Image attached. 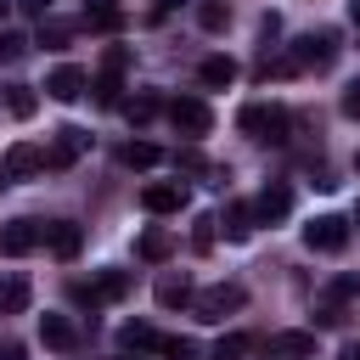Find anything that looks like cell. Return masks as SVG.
Instances as JSON below:
<instances>
[{
	"instance_id": "6da1fadb",
	"label": "cell",
	"mask_w": 360,
	"mask_h": 360,
	"mask_svg": "<svg viewBox=\"0 0 360 360\" xmlns=\"http://www.w3.org/2000/svg\"><path fill=\"white\" fill-rule=\"evenodd\" d=\"M236 124H242V135H253V141H270V146L292 141V112H287L281 101H248V107L236 112Z\"/></svg>"
},
{
	"instance_id": "7a4b0ae2",
	"label": "cell",
	"mask_w": 360,
	"mask_h": 360,
	"mask_svg": "<svg viewBox=\"0 0 360 360\" xmlns=\"http://www.w3.org/2000/svg\"><path fill=\"white\" fill-rule=\"evenodd\" d=\"M287 56H292V68H298V73H309V68H315V73H326V68L338 62V34H332V28L304 34V39H298Z\"/></svg>"
},
{
	"instance_id": "3957f363",
	"label": "cell",
	"mask_w": 360,
	"mask_h": 360,
	"mask_svg": "<svg viewBox=\"0 0 360 360\" xmlns=\"http://www.w3.org/2000/svg\"><path fill=\"white\" fill-rule=\"evenodd\" d=\"M242 304H248L242 281H214V287L197 292V315H202V321H225V315H236Z\"/></svg>"
},
{
	"instance_id": "277c9868",
	"label": "cell",
	"mask_w": 360,
	"mask_h": 360,
	"mask_svg": "<svg viewBox=\"0 0 360 360\" xmlns=\"http://www.w3.org/2000/svg\"><path fill=\"white\" fill-rule=\"evenodd\" d=\"M169 124H174L180 135H191V141H197V135H208V129H214V112H208V101H202V96H174V101H169Z\"/></svg>"
},
{
	"instance_id": "5b68a950",
	"label": "cell",
	"mask_w": 360,
	"mask_h": 360,
	"mask_svg": "<svg viewBox=\"0 0 360 360\" xmlns=\"http://www.w3.org/2000/svg\"><path fill=\"white\" fill-rule=\"evenodd\" d=\"M304 242H309V253H343L349 248V219L343 214H321V219L304 225Z\"/></svg>"
},
{
	"instance_id": "8992f818",
	"label": "cell",
	"mask_w": 360,
	"mask_h": 360,
	"mask_svg": "<svg viewBox=\"0 0 360 360\" xmlns=\"http://www.w3.org/2000/svg\"><path fill=\"white\" fill-rule=\"evenodd\" d=\"M39 242H45V225H39V219H6V225H0V253H6V259L34 253Z\"/></svg>"
},
{
	"instance_id": "52a82bcc",
	"label": "cell",
	"mask_w": 360,
	"mask_h": 360,
	"mask_svg": "<svg viewBox=\"0 0 360 360\" xmlns=\"http://www.w3.org/2000/svg\"><path fill=\"white\" fill-rule=\"evenodd\" d=\"M84 152H90V135H84V129H73V124H62V129H56V141H51V152H45V169H73Z\"/></svg>"
},
{
	"instance_id": "ba28073f",
	"label": "cell",
	"mask_w": 360,
	"mask_h": 360,
	"mask_svg": "<svg viewBox=\"0 0 360 360\" xmlns=\"http://www.w3.org/2000/svg\"><path fill=\"white\" fill-rule=\"evenodd\" d=\"M0 163H6V180H34V174L45 169V146H34V141H17V146H11Z\"/></svg>"
},
{
	"instance_id": "9c48e42d",
	"label": "cell",
	"mask_w": 360,
	"mask_h": 360,
	"mask_svg": "<svg viewBox=\"0 0 360 360\" xmlns=\"http://www.w3.org/2000/svg\"><path fill=\"white\" fill-rule=\"evenodd\" d=\"M39 343L56 349V354H73V349H79V326H73V315H39Z\"/></svg>"
},
{
	"instance_id": "30bf717a",
	"label": "cell",
	"mask_w": 360,
	"mask_h": 360,
	"mask_svg": "<svg viewBox=\"0 0 360 360\" xmlns=\"http://www.w3.org/2000/svg\"><path fill=\"white\" fill-rule=\"evenodd\" d=\"M141 208H146V214H180V208H186V186H180V180H158V186L141 191Z\"/></svg>"
},
{
	"instance_id": "8fae6325",
	"label": "cell",
	"mask_w": 360,
	"mask_h": 360,
	"mask_svg": "<svg viewBox=\"0 0 360 360\" xmlns=\"http://www.w3.org/2000/svg\"><path fill=\"white\" fill-rule=\"evenodd\" d=\"M287 208H292V191H287V186H264V191L253 197V219H259V225L287 219Z\"/></svg>"
},
{
	"instance_id": "7c38bea8",
	"label": "cell",
	"mask_w": 360,
	"mask_h": 360,
	"mask_svg": "<svg viewBox=\"0 0 360 360\" xmlns=\"http://www.w3.org/2000/svg\"><path fill=\"white\" fill-rule=\"evenodd\" d=\"M45 242H51V253H56V259H79L84 231H79L73 219H51V225H45Z\"/></svg>"
},
{
	"instance_id": "4fadbf2b",
	"label": "cell",
	"mask_w": 360,
	"mask_h": 360,
	"mask_svg": "<svg viewBox=\"0 0 360 360\" xmlns=\"http://www.w3.org/2000/svg\"><path fill=\"white\" fill-rule=\"evenodd\" d=\"M169 253H174V231H169V225H146V231H141V242H135V259L163 264Z\"/></svg>"
},
{
	"instance_id": "5bb4252c",
	"label": "cell",
	"mask_w": 360,
	"mask_h": 360,
	"mask_svg": "<svg viewBox=\"0 0 360 360\" xmlns=\"http://www.w3.org/2000/svg\"><path fill=\"white\" fill-rule=\"evenodd\" d=\"M84 84H90V79H84V68H73V62H62V68L45 79V90H51L56 101H79V96H84Z\"/></svg>"
},
{
	"instance_id": "9a60e30c",
	"label": "cell",
	"mask_w": 360,
	"mask_h": 360,
	"mask_svg": "<svg viewBox=\"0 0 360 360\" xmlns=\"http://www.w3.org/2000/svg\"><path fill=\"white\" fill-rule=\"evenodd\" d=\"M124 292H129V270H101V276L84 287V298H90V304H118Z\"/></svg>"
},
{
	"instance_id": "2e32d148",
	"label": "cell",
	"mask_w": 360,
	"mask_h": 360,
	"mask_svg": "<svg viewBox=\"0 0 360 360\" xmlns=\"http://www.w3.org/2000/svg\"><path fill=\"white\" fill-rule=\"evenodd\" d=\"M118 349H124V354H146V349H163V338H158L146 321H124V326H118Z\"/></svg>"
},
{
	"instance_id": "e0dca14e",
	"label": "cell",
	"mask_w": 360,
	"mask_h": 360,
	"mask_svg": "<svg viewBox=\"0 0 360 360\" xmlns=\"http://www.w3.org/2000/svg\"><path fill=\"white\" fill-rule=\"evenodd\" d=\"M270 354H281V360H315V332H276Z\"/></svg>"
},
{
	"instance_id": "ac0fdd59",
	"label": "cell",
	"mask_w": 360,
	"mask_h": 360,
	"mask_svg": "<svg viewBox=\"0 0 360 360\" xmlns=\"http://www.w3.org/2000/svg\"><path fill=\"white\" fill-rule=\"evenodd\" d=\"M84 22H90L96 34H118V28H124V6H118V0H90V6H84Z\"/></svg>"
},
{
	"instance_id": "d6986e66",
	"label": "cell",
	"mask_w": 360,
	"mask_h": 360,
	"mask_svg": "<svg viewBox=\"0 0 360 360\" xmlns=\"http://www.w3.org/2000/svg\"><path fill=\"white\" fill-rule=\"evenodd\" d=\"M28 309V276H0V315H22Z\"/></svg>"
},
{
	"instance_id": "ffe728a7",
	"label": "cell",
	"mask_w": 360,
	"mask_h": 360,
	"mask_svg": "<svg viewBox=\"0 0 360 360\" xmlns=\"http://www.w3.org/2000/svg\"><path fill=\"white\" fill-rule=\"evenodd\" d=\"M197 79H202L208 90H225V84L236 79V62H231V56H202V68H197Z\"/></svg>"
},
{
	"instance_id": "44dd1931",
	"label": "cell",
	"mask_w": 360,
	"mask_h": 360,
	"mask_svg": "<svg viewBox=\"0 0 360 360\" xmlns=\"http://www.w3.org/2000/svg\"><path fill=\"white\" fill-rule=\"evenodd\" d=\"M118 163H124V169H152V163H163V152H158L152 141H124V146H118Z\"/></svg>"
},
{
	"instance_id": "7402d4cb",
	"label": "cell",
	"mask_w": 360,
	"mask_h": 360,
	"mask_svg": "<svg viewBox=\"0 0 360 360\" xmlns=\"http://www.w3.org/2000/svg\"><path fill=\"white\" fill-rule=\"evenodd\" d=\"M253 225H259V219H253V202H231V208H225V236H231V242H248Z\"/></svg>"
},
{
	"instance_id": "603a6c76",
	"label": "cell",
	"mask_w": 360,
	"mask_h": 360,
	"mask_svg": "<svg viewBox=\"0 0 360 360\" xmlns=\"http://www.w3.org/2000/svg\"><path fill=\"white\" fill-rule=\"evenodd\" d=\"M197 22H202V34H225L231 28V6L225 0H197Z\"/></svg>"
},
{
	"instance_id": "cb8c5ba5",
	"label": "cell",
	"mask_w": 360,
	"mask_h": 360,
	"mask_svg": "<svg viewBox=\"0 0 360 360\" xmlns=\"http://www.w3.org/2000/svg\"><path fill=\"white\" fill-rule=\"evenodd\" d=\"M158 304H163V309L191 304V281H186V276H163V281H158Z\"/></svg>"
},
{
	"instance_id": "d4e9b609",
	"label": "cell",
	"mask_w": 360,
	"mask_h": 360,
	"mask_svg": "<svg viewBox=\"0 0 360 360\" xmlns=\"http://www.w3.org/2000/svg\"><path fill=\"white\" fill-rule=\"evenodd\" d=\"M34 107H39V96L28 84H6V112L11 118H34Z\"/></svg>"
},
{
	"instance_id": "484cf974",
	"label": "cell",
	"mask_w": 360,
	"mask_h": 360,
	"mask_svg": "<svg viewBox=\"0 0 360 360\" xmlns=\"http://www.w3.org/2000/svg\"><path fill=\"white\" fill-rule=\"evenodd\" d=\"M90 90H96V101H101V107H124V79H118V73H101Z\"/></svg>"
},
{
	"instance_id": "4316f807",
	"label": "cell",
	"mask_w": 360,
	"mask_h": 360,
	"mask_svg": "<svg viewBox=\"0 0 360 360\" xmlns=\"http://www.w3.org/2000/svg\"><path fill=\"white\" fill-rule=\"evenodd\" d=\"M248 349H253V338H248V332H231V338H219V343H214V354H208V360H242Z\"/></svg>"
},
{
	"instance_id": "83f0119b",
	"label": "cell",
	"mask_w": 360,
	"mask_h": 360,
	"mask_svg": "<svg viewBox=\"0 0 360 360\" xmlns=\"http://www.w3.org/2000/svg\"><path fill=\"white\" fill-rule=\"evenodd\" d=\"M158 107H163L158 96H129V101H124V118H129V124H146V118H158Z\"/></svg>"
},
{
	"instance_id": "f1b7e54d",
	"label": "cell",
	"mask_w": 360,
	"mask_h": 360,
	"mask_svg": "<svg viewBox=\"0 0 360 360\" xmlns=\"http://www.w3.org/2000/svg\"><path fill=\"white\" fill-rule=\"evenodd\" d=\"M17 56H28V34L0 28V62H17Z\"/></svg>"
},
{
	"instance_id": "f546056e",
	"label": "cell",
	"mask_w": 360,
	"mask_h": 360,
	"mask_svg": "<svg viewBox=\"0 0 360 360\" xmlns=\"http://www.w3.org/2000/svg\"><path fill=\"white\" fill-rule=\"evenodd\" d=\"M68 39H73V28H68V22H45V28H39V45H45V51H62Z\"/></svg>"
},
{
	"instance_id": "4dcf8cb0",
	"label": "cell",
	"mask_w": 360,
	"mask_h": 360,
	"mask_svg": "<svg viewBox=\"0 0 360 360\" xmlns=\"http://www.w3.org/2000/svg\"><path fill=\"white\" fill-rule=\"evenodd\" d=\"M214 225H219L214 214H202V219L191 225V248H197V253H208V248H214Z\"/></svg>"
},
{
	"instance_id": "1f68e13d",
	"label": "cell",
	"mask_w": 360,
	"mask_h": 360,
	"mask_svg": "<svg viewBox=\"0 0 360 360\" xmlns=\"http://www.w3.org/2000/svg\"><path fill=\"white\" fill-rule=\"evenodd\" d=\"M354 292H360V276L349 270V276H338V281L326 287V304H343V298H354Z\"/></svg>"
},
{
	"instance_id": "d6a6232c",
	"label": "cell",
	"mask_w": 360,
	"mask_h": 360,
	"mask_svg": "<svg viewBox=\"0 0 360 360\" xmlns=\"http://www.w3.org/2000/svg\"><path fill=\"white\" fill-rule=\"evenodd\" d=\"M287 73H298L292 56H264V62H259V79H287Z\"/></svg>"
},
{
	"instance_id": "836d02e7",
	"label": "cell",
	"mask_w": 360,
	"mask_h": 360,
	"mask_svg": "<svg viewBox=\"0 0 360 360\" xmlns=\"http://www.w3.org/2000/svg\"><path fill=\"white\" fill-rule=\"evenodd\" d=\"M163 354H169V360H197L202 349H197L191 338H163Z\"/></svg>"
},
{
	"instance_id": "e575fe53",
	"label": "cell",
	"mask_w": 360,
	"mask_h": 360,
	"mask_svg": "<svg viewBox=\"0 0 360 360\" xmlns=\"http://www.w3.org/2000/svg\"><path fill=\"white\" fill-rule=\"evenodd\" d=\"M124 68H129V51H124V45H112V51L101 56V73H118V79H124Z\"/></svg>"
},
{
	"instance_id": "d590c367",
	"label": "cell",
	"mask_w": 360,
	"mask_h": 360,
	"mask_svg": "<svg viewBox=\"0 0 360 360\" xmlns=\"http://www.w3.org/2000/svg\"><path fill=\"white\" fill-rule=\"evenodd\" d=\"M174 169H186V174H202L208 163H202V152H191V146H186V152H174Z\"/></svg>"
},
{
	"instance_id": "8d00e7d4",
	"label": "cell",
	"mask_w": 360,
	"mask_h": 360,
	"mask_svg": "<svg viewBox=\"0 0 360 360\" xmlns=\"http://www.w3.org/2000/svg\"><path fill=\"white\" fill-rule=\"evenodd\" d=\"M11 6H17L22 17H39V22H45V11H51V0H11Z\"/></svg>"
},
{
	"instance_id": "74e56055",
	"label": "cell",
	"mask_w": 360,
	"mask_h": 360,
	"mask_svg": "<svg viewBox=\"0 0 360 360\" xmlns=\"http://www.w3.org/2000/svg\"><path fill=\"white\" fill-rule=\"evenodd\" d=\"M343 118H360V84L343 90Z\"/></svg>"
},
{
	"instance_id": "f35d334b",
	"label": "cell",
	"mask_w": 360,
	"mask_h": 360,
	"mask_svg": "<svg viewBox=\"0 0 360 360\" xmlns=\"http://www.w3.org/2000/svg\"><path fill=\"white\" fill-rule=\"evenodd\" d=\"M0 360H28V349L22 343H0Z\"/></svg>"
},
{
	"instance_id": "ab89813d",
	"label": "cell",
	"mask_w": 360,
	"mask_h": 360,
	"mask_svg": "<svg viewBox=\"0 0 360 360\" xmlns=\"http://www.w3.org/2000/svg\"><path fill=\"white\" fill-rule=\"evenodd\" d=\"M338 360H360V343H343V354Z\"/></svg>"
},
{
	"instance_id": "60d3db41",
	"label": "cell",
	"mask_w": 360,
	"mask_h": 360,
	"mask_svg": "<svg viewBox=\"0 0 360 360\" xmlns=\"http://www.w3.org/2000/svg\"><path fill=\"white\" fill-rule=\"evenodd\" d=\"M349 22H354V34H360V0H354V6H349Z\"/></svg>"
},
{
	"instance_id": "b9f144b4",
	"label": "cell",
	"mask_w": 360,
	"mask_h": 360,
	"mask_svg": "<svg viewBox=\"0 0 360 360\" xmlns=\"http://www.w3.org/2000/svg\"><path fill=\"white\" fill-rule=\"evenodd\" d=\"M158 6H163V11H169V6H186V0H158Z\"/></svg>"
},
{
	"instance_id": "7bdbcfd3",
	"label": "cell",
	"mask_w": 360,
	"mask_h": 360,
	"mask_svg": "<svg viewBox=\"0 0 360 360\" xmlns=\"http://www.w3.org/2000/svg\"><path fill=\"white\" fill-rule=\"evenodd\" d=\"M6 6H11V0H0V17H6Z\"/></svg>"
},
{
	"instance_id": "ee69618b",
	"label": "cell",
	"mask_w": 360,
	"mask_h": 360,
	"mask_svg": "<svg viewBox=\"0 0 360 360\" xmlns=\"http://www.w3.org/2000/svg\"><path fill=\"white\" fill-rule=\"evenodd\" d=\"M112 360H135V354H112Z\"/></svg>"
},
{
	"instance_id": "f6af8a7d",
	"label": "cell",
	"mask_w": 360,
	"mask_h": 360,
	"mask_svg": "<svg viewBox=\"0 0 360 360\" xmlns=\"http://www.w3.org/2000/svg\"><path fill=\"white\" fill-rule=\"evenodd\" d=\"M354 225H360V202H354Z\"/></svg>"
},
{
	"instance_id": "bcb514c9",
	"label": "cell",
	"mask_w": 360,
	"mask_h": 360,
	"mask_svg": "<svg viewBox=\"0 0 360 360\" xmlns=\"http://www.w3.org/2000/svg\"><path fill=\"white\" fill-rule=\"evenodd\" d=\"M354 169H360V152H354Z\"/></svg>"
},
{
	"instance_id": "7dc6e473",
	"label": "cell",
	"mask_w": 360,
	"mask_h": 360,
	"mask_svg": "<svg viewBox=\"0 0 360 360\" xmlns=\"http://www.w3.org/2000/svg\"><path fill=\"white\" fill-rule=\"evenodd\" d=\"M0 180H6V163H0Z\"/></svg>"
}]
</instances>
